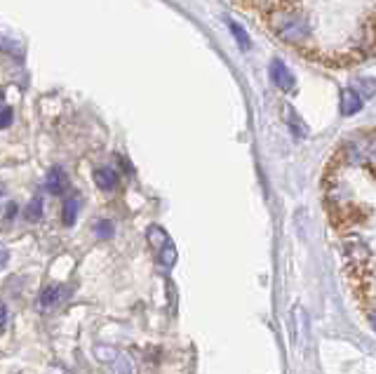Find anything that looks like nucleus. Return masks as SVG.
<instances>
[{"label":"nucleus","instance_id":"2eb2a0df","mask_svg":"<svg viewBox=\"0 0 376 374\" xmlns=\"http://www.w3.org/2000/svg\"><path fill=\"white\" fill-rule=\"evenodd\" d=\"M5 106V96H3V92H0V108Z\"/></svg>","mask_w":376,"mask_h":374},{"label":"nucleus","instance_id":"4468645a","mask_svg":"<svg viewBox=\"0 0 376 374\" xmlns=\"http://www.w3.org/2000/svg\"><path fill=\"white\" fill-rule=\"evenodd\" d=\"M5 264H8V249L0 247V268H3Z\"/></svg>","mask_w":376,"mask_h":374},{"label":"nucleus","instance_id":"9b49d317","mask_svg":"<svg viewBox=\"0 0 376 374\" xmlns=\"http://www.w3.org/2000/svg\"><path fill=\"white\" fill-rule=\"evenodd\" d=\"M10 125H12V108L10 106H3V108H0V130L10 127Z\"/></svg>","mask_w":376,"mask_h":374},{"label":"nucleus","instance_id":"423d86ee","mask_svg":"<svg viewBox=\"0 0 376 374\" xmlns=\"http://www.w3.org/2000/svg\"><path fill=\"white\" fill-rule=\"evenodd\" d=\"M78 207H80V198H68L66 203H64V224L66 226H71L75 217H78Z\"/></svg>","mask_w":376,"mask_h":374},{"label":"nucleus","instance_id":"20e7f679","mask_svg":"<svg viewBox=\"0 0 376 374\" xmlns=\"http://www.w3.org/2000/svg\"><path fill=\"white\" fill-rule=\"evenodd\" d=\"M45 186H47V191H50L52 196H59V193H64L66 186H68L66 172L61 170V168L50 170V175H47V179H45Z\"/></svg>","mask_w":376,"mask_h":374},{"label":"nucleus","instance_id":"6e6552de","mask_svg":"<svg viewBox=\"0 0 376 374\" xmlns=\"http://www.w3.org/2000/svg\"><path fill=\"white\" fill-rule=\"evenodd\" d=\"M148 240H150V245H155L160 249L167 242V233L162 231L160 226H153V228H148Z\"/></svg>","mask_w":376,"mask_h":374},{"label":"nucleus","instance_id":"1a4fd4ad","mask_svg":"<svg viewBox=\"0 0 376 374\" xmlns=\"http://www.w3.org/2000/svg\"><path fill=\"white\" fill-rule=\"evenodd\" d=\"M40 214H43V203H40V198H33L29 207H26V219L29 221H38Z\"/></svg>","mask_w":376,"mask_h":374},{"label":"nucleus","instance_id":"f8f14e48","mask_svg":"<svg viewBox=\"0 0 376 374\" xmlns=\"http://www.w3.org/2000/svg\"><path fill=\"white\" fill-rule=\"evenodd\" d=\"M94 231H97V235H101V238H108V235L113 233V228H111L108 221H99V224L94 226Z\"/></svg>","mask_w":376,"mask_h":374},{"label":"nucleus","instance_id":"ddd939ff","mask_svg":"<svg viewBox=\"0 0 376 374\" xmlns=\"http://www.w3.org/2000/svg\"><path fill=\"white\" fill-rule=\"evenodd\" d=\"M5 325H8V306L0 301V330H3Z\"/></svg>","mask_w":376,"mask_h":374},{"label":"nucleus","instance_id":"f03ea898","mask_svg":"<svg viewBox=\"0 0 376 374\" xmlns=\"http://www.w3.org/2000/svg\"><path fill=\"white\" fill-rule=\"evenodd\" d=\"M362 104H365V96H362L358 89L346 87L344 92H341V113L344 116H355L362 108Z\"/></svg>","mask_w":376,"mask_h":374},{"label":"nucleus","instance_id":"f257e3e1","mask_svg":"<svg viewBox=\"0 0 376 374\" xmlns=\"http://www.w3.org/2000/svg\"><path fill=\"white\" fill-rule=\"evenodd\" d=\"M68 294H71V289L64 287V285H50L45 287L43 292L38 297V308H50V306H57V304L66 301Z\"/></svg>","mask_w":376,"mask_h":374},{"label":"nucleus","instance_id":"7ed1b4c3","mask_svg":"<svg viewBox=\"0 0 376 374\" xmlns=\"http://www.w3.org/2000/svg\"><path fill=\"white\" fill-rule=\"evenodd\" d=\"M271 78L280 89H294V82H297L290 68H287L283 61H278V59L271 64Z\"/></svg>","mask_w":376,"mask_h":374},{"label":"nucleus","instance_id":"39448f33","mask_svg":"<svg viewBox=\"0 0 376 374\" xmlns=\"http://www.w3.org/2000/svg\"><path fill=\"white\" fill-rule=\"evenodd\" d=\"M118 172H115L113 168H99L97 172H94V182H97L99 189L104 191H113L115 186H118Z\"/></svg>","mask_w":376,"mask_h":374},{"label":"nucleus","instance_id":"9d476101","mask_svg":"<svg viewBox=\"0 0 376 374\" xmlns=\"http://www.w3.org/2000/svg\"><path fill=\"white\" fill-rule=\"evenodd\" d=\"M231 29H233V36L238 38V43H240V47H245V50H247V47H249V38L245 36L242 26H240V24H235V22H231Z\"/></svg>","mask_w":376,"mask_h":374},{"label":"nucleus","instance_id":"0eeeda50","mask_svg":"<svg viewBox=\"0 0 376 374\" xmlns=\"http://www.w3.org/2000/svg\"><path fill=\"white\" fill-rule=\"evenodd\" d=\"M160 261H162V266H174V261H176V249L172 242H165V245L160 247Z\"/></svg>","mask_w":376,"mask_h":374}]
</instances>
